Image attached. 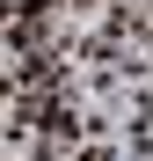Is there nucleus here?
<instances>
[{
  "mask_svg": "<svg viewBox=\"0 0 153 161\" xmlns=\"http://www.w3.org/2000/svg\"><path fill=\"white\" fill-rule=\"evenodd\" d=\"M8 8H29V0H8Z\"/></svg>",
  "mask_w": 153,
  "mask_h": 161,
  "instance_id": "1",
  "label": "nucleus"
}]
</instances>
